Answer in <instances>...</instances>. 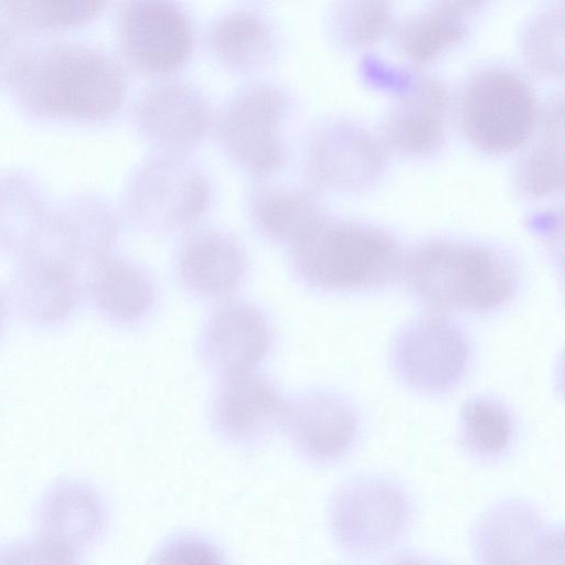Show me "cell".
<instances>
[{"label":"cell","instance_id":"6da1fadb","mask_svg":"<svg viewBox=\"0 0 565 565\" xmlns=\"http://www.w3.org/2000/svg\"><path fill=\"white\" fill-rule=\"evenodd\" d=\"M6 76L21 106L45 119L106 120L121 108L127 92L118 62L79 44L60 43L22 54Z\"/></svg>","mask_w":565,"mask_h":565},{"label":"cell","instance_id":"7a4b0ae2","mask_svg":"<svg viewBox=\"0 0 565 565\" xmlns=\"http://www.w3.org/2000/svg\"><path fill=\"white\" fill-rule=\"evenodd\" d=\"M431 313H486L513 294L511 265L492 249L472 244L434 242L405 256L402 275Z\"/></svg>","mask_w":565,"mask_h":565},{"label":"cell","instance_id":"3957f363","mask_svg":"<svg viewBox=\"0 0 565 565\" xmlns=\"http://www.w3.org/2000/svg\"><path fill=\"white\" fill-rule=\"evenodd\" d=\"M290 248L298 277L330 291L384 285L402 275L405 255L385 232L323 215Z\"/></svg>","mask_w":565,"mask_h":565},{"label":"cell","instance_id":"277c9868","mask_svg":"<svg viewBox=\"0 0 565 565\" xmlns=\"http://www.w3.org/2000/svg\"><path fill=\"white\" fill-rule=\"evenodd\" d=\"M210 201V182L201 168L185 153L159 150L135 168L122 193L127 218L150 234L191 227Z\"/></svg>","mask_w":565,"mask_h":565},{"label":"cell","instance_id":"5b68a950","mask_svg":"<svg viewBox=\"0 0 565 565\" xmlns=\"http://www.w3.org/2000/svg\"><path fill=\"white\" fill-rule=\"evenodd\" d=\"M539 108L527 81L501 65L471 73L458 99L466 137L477 149L490 154L508 153L523 146L535 131Z\"/></svg>","mask_w":565,"mask_h":565},{"label":"cell","instance_id":"8992f818","mask_svg":"<svg viewBox=\"0 0 565 565\" xmlns=\"http://www.w3.org/2000/svg\"><path fill=\"white\" fill-rule=\"evenodd\" d=\"M413 518L411 498L392 478L363 473L343 481L328 507L337 545L353 557H372L394 548Z\"/></svg>","mask_w":565,"mask_h":565},{"label":"cell","instance_id":"52a82bcc","mask_svg":"<svg viewBox=\"0 0 565 565\" xmlns=\"http://www.w3.org/2000/svg\"><path fill=\"white\" fill-rule=\"evenodd\" d=\"M391 370L407 390L441 396L466 379L472 350L465 331L443 315L430 313L408 322L392 340Z\"/></svg>","mask_w":565,"mask_h":565},{"label":"cell","instance_id":"ba28073f","mask_svg":"<svg viewBox=\"0 0 565 565\" xmlns=\"http://www.w3.org/2000/svg\"><path fill=\"white\" fill-rule=\"evenodd\" d=\"M285 94L275 85L257 83L238 92L223 108L217 132L227 156L246 172L268 177L287 161L281 127Z\"/></svg>","mask_w":565,"mask_h":565},{"label":"cell","instance_id":"9c48e42d","mask_svg":"<svg viewBox=\"0 0 565 565\" xmlns=\"http://www.w3.org/2000/svg\"><path fill=\"white\" fill-rule=\"evenodd\" d=\"M480 564H545L563 561V529L547 523L529 502L504 499L489 507L470 533Z\"/></svg>","mask_w":565,"mask_h":565},{"label":"cell","instance_id":"30bf717a","mask_svg":"<svg viewBox=\"0 0 565 565\" xmlns=\"http://www.w3.org/2000/svg\"><path fill=\"white\" fill-rule=\"evenodd\" d=\"M282 429L306 461L331 466L359 445L362 418L358 406L342 393L313 387L287 399Z\"/></svg>","mask_w":565,"mask_h":565},{"label":"cell","instance_id":"8fae6325","mask_svg":"<svg viewBox=\"0 0 565 565\" xmlns=\"http://www.w3.org/2000/svg\"><path fill=\"white\" fill-rule=\"evenodd\" d=\"M303 164L315 188L356 191L379 179L385 166V151L369 129L351 120L334 119L313 131Z\"/></svg>","mask_w":565,"mask_h":565},{"label":"cell","instance_id":"7c38bea8","mask_svg":"<svg viewBox=\"0 0 565 565\" xmlns=\"http://www.w3.org/2000/svg\"><path fill=\"white\" fill-rule=\"evenodd\" d=\"M120 41L132 65L156 75L182 67L193 49L191 24L174 0H125Z\"/></svg>","mask_w":565,"mask_h":565},{"label":"cell","instance_id":"4fadbf2b","mask_svg":"<svg viewBox=\"0 0 565 565\" xmlns=\"http://www.w3.org/2000/svg\"><path fill=\"white\" fill-rule=\"evenodd\" d=\"M108 510L102 494L89 483L66 479L42 495L35 516L36 535L57 563H76L104 535Z\"/></svg>","mask_w":565,"mask_h":565},{"label":"cell","instance_id":"5bb4252c","mask_svg":"<svg viewBox=\"0 0 565 565\" xmlns=\"http://www.w3.org/2000/svg\"><path fill=\"white\" fill-rule=\"evenodd\" d=\"M273 343V327L264 310L247 300L230 299L205 319L198 349L205 366L223 379L257 371Z\"/></svg>","mask_w":565,"mask_h":565},{"label":"cell","instance_id":"9a60e30c","mask_svg":"<svg viewBox=\"0 0 565 565\" xmlns=\"http://www.w3.org/2000/svg\"><path fill=\"white\" fill-rule=\"evenodd\" d=\"M79 268L47 246L17 258L10 298L29 324L50 329L66 322L84 294Z\"/></svg>","mask_w":565,"mask_h":565},{"label":"cell","instance_id":"2e32d148","mask_svg":"<svg viewBox=\"0 0 565 565\" xmlns=\"http://www.w3.org/2000/svg\"><path fill=\"white\" fill-rule=\"evenodd\" d=\"M286 404L276 384L257 371L218 379L211 424L224 441L255 446L282 428Z\"/></svg>","mask_w":565,"mask_h":565},{"label":"cell","instance_id":"e0dca14e","mask_svg":"<svg viewBox=\"0 0 565 565\" xmlns=\"http://www.w3.org/2000/svg\"><path fill=\"white\" fill-rule=\"evenodd\" d=\"M212 119L203 94L180 81L152 85L134 107L138 131L159 151L186 153L204 139Z\"/></svg>","mask_w":565,"mask_h":565},{"label":"cell","instance_id":"ac0fdd59","mask_svg":"<svg viewBox=\"0 0 565 565\" xmlns=\"http://www.w3.org/2000/svg\"><path fill=\"white\" fill-rule=\"evenodd\" d=\"M449 114L450 98L445 85L435 77L416 74L398 92L386 115L385 141L403 154H434L445 143Z\"/></svg>","mask_w":565,"mask_h":565},{"label":"cell","instance_id":"d6986e66","mask_svg":"<svg viewBox=\"0 0 565 565\" xmlns=\"http://www.w3.org/2000/svg\"><path fill=\"white\" fill-rule=\"evenodd\" d=\"M118 220L113 206L96 194L73 195L57 206L43 246L86 269L115 253Z\"/></svg>","mask_w":565,"mask_h":565},{"label":"cell","instance_id":"ffe728a7","mask_svg":"<svg viewBox=\"0 0 565 565\" xmlns=\"http://www.w3.org/2000/svg\"><path fill=\"white\" fill-rule=\"evenodd\" d=\"M175 269L181 285L190 294L203 299H217L239 285L246 271V256L230 234L202 228L182 242Z\"/></svg>","mask_w":565,"mask_h":565},{"label":"cell","instance_id":"44dd1931","mask_svg":"<svg viewBox=\"0 0 565 565\" xmlns=\"http://www.w3.org/2000/svg\"><path fill=\"white\" fill-rule=\"evenodd\" d=\"M83 287L97 312L120 326L145 319L156 301L154 284L147 271L115 253L87 268Z\"/></svg>","mask_w":565,"mask_h":565},{"label":"cell","instance_id":"7402d4cb","mask_svg":"<svg viewBox=\"0 0 565 565\" xmlns=\"http://www.w3.org/2000/svg\"><path fill=\"white\" fill-rule=\"evenodd\" d=\"M53 207L41 185L21 171L0 173V252L15 258L44 245Z\"/></svg>","mask_w":565,"mask_h":565},{"label":"cell","instance_id":"603a6c76","mask_svg":"<svg viewBox=\"0 0 565 565\" xmlns=\"http://www.w3.org/2000/svg\"><path fill=\"white\" fill-rule=\"evenodd\" d=\"M457 435L462 451L471 460L498 463L511 454L518 441V417L502 398L476 394L460 408Z\"/></svg>","mask_w":565,"mask_h":565},{"label":"cell","instance_id":"cb8c5ba5","mask_svg":"<svg viewBox=\"0 0 565 565\" xmlns=\"http://www.w3.org/2000/svg\"><path fill=\"white\" fill-rule=\"evenodd\" d=\"M247 209L264 237L288 246L326 215L313 192L267 184L249 192Z\"/></svg>","mask_w":565,"mask_h":565},{"label":"cell","instance_id":"d4e9b609","mask_svg":"<svg viewBox=\"0 0 565 565\" xmlns=\"http://www.w3.org/2000/svg\"><path fill=\"white\" fill-rule=\"evenodd\" d=\"M563 97L554 96L541 109L536 129L540 134L521 160L516 182L532 198L551 195L563 188Z\"/></svg>","mask_w":565,"mask_h":565},{"label":"cell","instance_id":"484cf974","mask_svg":"<svg viewBox=\"0 0 565 565\" xmlns=\"http://www.w3.org/2000/svg\"><path fill=\"white\" fill-rule=\"evenodd\" d=\"M395 29L398 54L413 71L431 64L468 35L466 19L433 6L408 18Z\"/></svg>","mask_w":565,"mask_h":565},{"label":"cell","instance_id":"4316f807","mask_svg":"<svg viewBox=\"0 0 565 565\" xmlns=\"http://www.w3.org/2000/svg\"><path fill=\"white\" fill-rule=\"evenodd\" d=\"M210 44L217 58L237 70H254L265 64L275 49L269 24L248 11L230 13L212 26Z\"/></svg>","mask_w":565,"mask_h":565},{"label":"cell","instance_id":"83f0119b","mask_svg":"<svg viewBox=\"0 0 565 565\" xmlns=\"http://www.w3.org/2000/svg\"><path fill=\"white\" fill-rule=\"evenodd\" d=\"M331 34L349 51L369 49L395 30L390 0H337L330 15Z\"/></svg>","mask_w":565,"mask_h":565},{"label":"cell","instance_id":"f1b7e54d","mask_svg":"<svg viewBox=\"0 0 565 565\" xmlns=\"http://www.w3.org/2000/svg\"><path fill=\"white\" fill-rule=\"evenodd\" d=\"M526 67L543 78L556 79L564 75V7L550 3L525 24L520 40Z\"/></svg>","mask_w":565,"mask_h":565},{"label":"cell","instance_id":"f546056e","mask_svg":"<svg viewBox=\"0 0 565 565\" xmlns=\"http://www.w3.org/2000/svg\"><path fill=\"white\" fill-rule=\"evenodd\" d=\"M106 0H0L6 17L17 26L33 30H62L88 22Z\"/></svg>","mask_w":565,"mask_h":565},{"label":"cell","instance_id":"4dcf8cb0","mask_svg":"<svg viewBox=\"0 0 565 565\" xmlns=\"http://www.w3.org/2000/svg\"><path fill=\"white\" fill-rule=\"evenodd\" d=\"M157 564H223L224 554L206 537L182 532L166 539L154 553Z\"/></svg>","mask_w":565,"mask_h":565},{"label":"cell","instance_id":"1f68e13d","mask_svg":"<svg viewBox=\"0 0 565 565\" xmlns=\"http://www.w3.org/2000/svg\"><path fill=\"white\" fill-rule=\"evenodd\" d=\"M488 1L489 0H431L430 6L455 17L467 19V17L483 8Z\"/></svg>","mask_w":565,"mask_h":565},{"label":"cell","instance_id":"d6a6232c","mask_svg":"<svg viewBox=\"0 0 565 565\" xmlns=\"http://www.w3.org/2000/svg\"><path fill=\"white\" fill-rule=\"evenodd\" d=\"M11 45V36L6 29L0 25V58L4 56Z\"/></svg>","mask_w":565,"mask_h":565},{"label":"cell","instance_id":"836d02e7","mask_svg":"<svg viewBox=\"0 0 565 565\" xmlns=\"http://www.w3.org/2000/svg\"><path fill=\"white\" fill-rule=\"evenodd\" d=\"M8 315V300L0 290V332L2 331Z\"/></svg>","mask_w":565,"mask_h":565}]
</instances>
